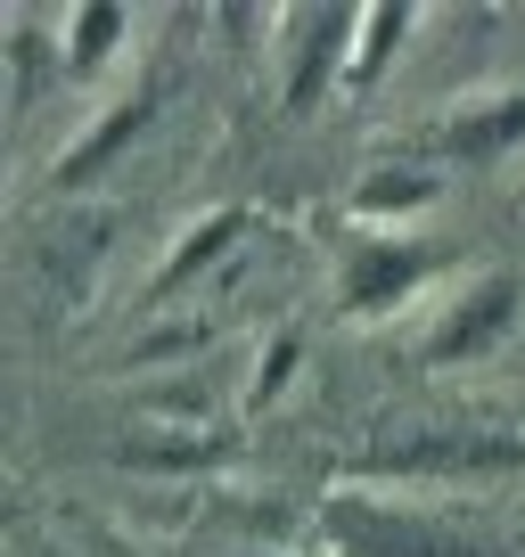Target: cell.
I'll return each mask as SVG.
<instances>
[{"mask_svg":"<svg viewBox=\"0 0 525 557\" xmlns=\"http://www.w3.org/2000/svg\"><path fill=\"white\" fill-rule=\"evenodd\" d=\"M99 557H148V549H132L123 533H99Z\"/></svg>","mask_w":525,"mask_h":557,"instance_id":"cell-13","label":"cell"},{"mask_svg":"<svg viewBox=\"0 0 525 557\" xmlns=\"http://www.w3.org/2000/svg\"><path fill=\"white\" fill-rule=\"evenodd\" d=\"M427 148H436L443 164H460V173H492V164H509L525 148V90H485V99H460L452 115L427 132Z\"/></svg>","mask_w":525,"mask_h":557,"instance_id":"cell-5","label":"cell"},{"mask_svg":"<svg viewBox=\"0 0 525 557\" xmlns=\"http://www.w3.org/2000/svg\"><path fill=\"white\" fill-rule=\"evenodd\" d=\"M246 230H255V213H239V206H222V213H206V222H190V230H181V246L164 255V271L148 278V304H173L197 271H213V262H222L230 246L246 238Z\"/></svg>","mask_w":525,"mask_h":557,"instance_id":"cell-9","label":"cell"},{"mask_svg":"<svg viewBox=\"0 0 525 557\" xmlns=\"http://www.w3.org/2000/svg\"><path fill=\"white\" fill-rule=\"evenodd\" d=\"M369 475H394V484H501L525 468V426H419V435H394L362 459Z\"/></svg>","mask_w":525,"mask_h":557,"instance_id":"cell-2","label":"cell"},{"mask_svg":"<svg viewBox=\"0 0 525 557\" xmlns=\"http://www.w3.org/2000/svg\"><path fill=\"white\" fill-rule=\"evenodd\" d=\"M58 74H99L107 58L123 50V34H132V9H115V0H83V9H66V25H58Z\"/></svg>","mask_w":525,"mask_h":557,"instance_id":"cell-10","label":"cell"},{"mask_svg":"<svg viewBox=\"0 0 525 557\" xmlns=\"http://www.w3.org/2000/svg\"><path fill=\"white\" fill-rule=\"evenodd\" d=\"M517 312H525V278L517 271H476L452 296V312L427 329V361L468 369V361H485V352H501L509 336H517Z\"/></svg>","mask_w":525,"mask_h":557,"instance_id":"cell-4","label":"cell"},{"mask_svg":"<svg viewBox=\"0 0 525 557\" xmlns=\"http://www.w3.org/2000/svg\"><path fill=\"white\" fill-rule=\"evenodd\" d=\"M320 541H329L337 557H525V541L492 533V524H476V517L369 500V492H337V500L320 508Z\"/></svg>","mask_w":525,"mask_h":557,"instance_id":"cell-1","label":"cell"},{"mask_svg":"<svg viewBox=\"0 0 525 557\" xmlns=\"http://www.w3.org/2000/svg\"><path fill=\"white\" fill-rule=\"evenodd\" d=\"M427 278H436V255H427V246L386 238V230H353V238L337 246V312L345 320H386V312H403Z\"/></svg>","mask_w":525,"mask_h":557,"instance_id":"cell-3","label":"cell"},{"mask_svg":"<svg viewBox=\"0 0 525 557\" xmlns=\"http://www.w3.org/2000/svg\"><path fill=\"white\" fill-rule=\"evenodd\" d=\"M206 557H255V549H206Z\"/></svg>","mask_w":525,"mask_h":557,"instance_id":"cell-14","label":"cell"},{"mask_svg":"<svg viewBox=\"0 0 525 557\" xmlns=\"http://www.w3.org/2000/svg\"><path fill=\"white\" fill-rule=\"evenodd\" d=\"M436 197H443V173H427V164H378V173L353 181V222H362V230L394 222V238H403V222L427 213Z\"/></svg>","mask_w":525,"mask_h":557,"instance_id":"cell-8","label":"cell"},{"mask_svg":"<svg viewBox=\"0 0 525 557\" xmlns=\"http://www.w3.org/2000/svg\"><path fill=\"white\" fill-rule=\"evenodd\" d=\"M157 107H164V74H148L132 99H115V107H107V115H99V123H90V132L66 148V157H58V173H50V181H58V189H83V181H99L107 164H115L123 148H132V139L157 123Z\"/></svg>","mask_w":525,"mask_h":557,"instance_id":"cell-7","label":"cell"},{"mask_svg":"<svg viewBox=\"0 0 525 557\" xmlns=\"http://www.w3.org/2000/svg\"><path fill=\"white\" fill-rule=\"evenodd\" d=\"M296 352H304V336H296V329H288L271 352H262V369H255V394H246L255 410H271V401H280V385H288V369H296Z\"/></svg>","mask_w":525,"mask_h":557,"instance_id":"cell-12","label":"cell"},{"mask_svg":"<svg viewBox=\"0 0 525 557\" xmlns=\"http://www.w3.org/2000/svg\"><path fill=\"white\" fill-rule=\"evenodd\" d=\"M296 66H288V115H313L337 74H353V34L362 9H296Z\"/></svg>","mask_w":525,"mask_h":557,"instance_id":"cell-6","label":"cell"},{"mask_svg":"<svg viewBox=\"0 0 525 557\" xmlns=\"http://www.w3.org/2000/svg\"><path fill=\"white\" fill-rule=\"evenodd\" d=\"M34 557H66V549H34Z\"/></svg>","mask_w":525,"mask_h":557,"instance_id":"cell-15","label":"cell"},{"mask_svg":"<svg viewBox=\"0 0 525 557\" xmlns=\"http://www.w3.org/2000/svg\"><path fill=\"white\" fill-rule=\"evenodd\" d=\"M411 25H419V9H411V0H378V9H362V34H353V74H345V83H353V90L378 83L386 58L411 41Z\"/></svg>","mask_w":525,"mask_h":557,"instance_id":"cell-11","label":"cell"}]
</instances>
